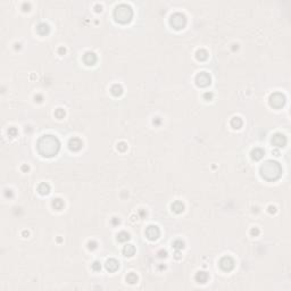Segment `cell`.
Segmentation results:
<instances>
[{
    "label": "cell",
    "instance_id": "cell-26",
    "mask_svg": "<svg viewBox=\"0 0 291 291\" xmlns=\"http://www.w3.org/2000/svg\"><path fill=\"white\" fill-rule=\"evenodd\" d=\"M55 116L57 117V118H64V116H65V110L63 108H58L56 109V112H55Z\"/></svg>",
    "mask_w": 291,
    "mask_h": 291
},
{
    "label": "cell",
    "instance_id": "cell-33",
    "mask_svg": "<svg viewBox=\"0 0 291 291\" xmlns=\"http://www.w3.org/2000/svg\"><path fill=\"white\" fill-rule=\"evenodd\" d=\"M112 223L116 225V224H120V218H117V217H113L112 218Z\"/></svg>",
    "mask_w": 291,
    "mask_h": 291
},
{
    "label": "cell",
    "instance_id": "cell-12",
    "mask_svg": "<svg viewBox=\"0 0 291 291\" xmlns=\"http://www.w3.org/2000/svg\"><path fill=\"white\" fill-rule=\"evenodd\" d=\"M118 267H120V263L116 259H114V258H110V259H108L106 262V268H107V271L115 272L118 270Z\"/></svg>",
    "mask_w": 291,
    "mask_h": 291
},
{
    "label": "cell",
    "instance_id": "cell-4",
    "mask_svg": "<svg viewBox=\"0 0 291 291\" xmlns=\"http://www.w3.org/2000/svg\"><path fill=\"white\" fill-rule=\"evenodd\" d=\"M169 23L171 25L174 27L175 30H180V28H183L187 24V18L185 16L181 13H175L173 14L171 16V20H169Z\"/></svg>",
    "mask_w": 291,
    "mask_h": 291
},
{
    "label": "cell",
    "instance_id": "cell-16",
    "mask_svg": "<svg viewBox=\"0 0 291 291\" xmlns=\"http://www.w3.org/2000/svg\"><path fill=\"white\" fill-rule=\"evenodd\" d=\"M134 252H136V248H134L133 244H126V246L124 247V249H123V254H124L126 257L133 256Z\"/></svg>",
    "mask_w": 291,
    "mask_h": 291
},
{
    "label": "cell",
    "instance_id": "cell-13",
    "mask_svg": "<svg viewBox=\"0 0 291 291\" xmlns=\"http://www.w3.org/2000/svg\"><path fill=\"white\" fill-rule=\"evenodd\" d=\"M195 279H196V281L198 283H205V282H207V280H208V274L203 271H199L196 274Z\"/></svg>",
    "mask_w": 291,
    "mask_h": 291
},
{
    "label": "cell",
    "instance_id": "cell-5",
    "mask_svg": "<svg viewBox=\"0 0 291 291\" xmlns=\"http://www.w3.org/2000/svg\"><path fill=\"white\" fill-rule=\"evenodd\" d=\"M285 102V97L282 93H273L270 97V104H271L272 107H275V108H280L284 105Z\"/></svg>",
    "mask_w": 291,
    "mask_h": 291
},
{
    "label": "cell",
    "instance_id": "cell-39",
    "mask_svg": "<svg viewBox=\"0 0 291 291\" xmlns=\"http://www.w3.org/2000/svg\"><path fill=\"white\" fill-rule=\"evenodd\" d=\"M6 196L8 197H12L13 196V192H12V190H6Z\"/></svg>",
    "mask_w": 291,
    "mask_h": 291
},
{
    "label": "cell",
    "instance_id": "cell-38",
    "mask_svg": "<svg viewBox=\"0 0 291 291\" xmlns=\"http://www.w3.org/2000/svg\"><path fill=\"white\" fill-rule=\"evenodd\" d=\"M95 8H96V12H101V8H102V7L100 6V5H96Z\"/></svg>",
    "mask_w": 291,
    "mask_h": 291
},
{
    "label": "cell",
    "instance_id": "cell-22",
    "mask_svg": "<svg viewBox=\"0 0 291 291\" xmlns=\"http://www.w3.org/2000/svg\"><path fill=\"white\" fill-rule=\"evenodd\" d=\"M130 239V234L128 232H125V231H122V232H120L118 234H117V240L120 241V242H125V241H128Z\"/></svg>",
    "mask_w": 291,
    "mask_h": 291
},
{
    "label": "cell",
    "instance_id": "cell-35",
    "mask_svg": "<svg viewBox=\"0 0 291 291\" xmlns=\"http://www.w3.org/2000/svg\"><path fill=\"white\" fill-rule=\"evenodd\" d=\"M28 8H30V4L24 2V4H23V10H28Z\"/></svg>",
    "mask_w": 291,
    "mask_h": 291
},
{
    "label": "cell",
    "instance_id": "cell-19",
    "mask_svg": "<svg viewBox=\"0 0 291 291\" xmlns=\"http://www.w3.org/2000/svg\"><path fill=\"white\" fill-rule=\"evenodd\" d=\"M38 191L40 195H48L49 191H50V185L48 183H41L40 185L38 187Z\"/></svg>",
    "mask_w": 291,
    "mask_h": 291
},
{
    "label": "cell",
    "instance_id": "cell-3",
    "mask_svg": "<svg viewBox=\"0 0 291 291\" xmlns=\"http://www.w3.org/2000/svg\"><path fill=\"white\" fill-rule=\"evenodd\" d=\"M133 16V12L132 8L126 5V4H121L115 8L114 10V17L117 22L120 23H128L131 20Z\"/></svg>",
    "mask_w": 291,
    "mask_h": 291
},
{
    "label": "cell",
    "instance_id": "cell-21",
    "mask_svg": "<svg viewBox=\"0 0 291 291\" xmlns=\"http://www.w3.org/2000/svg\"><path fill=\"white\" fill-rule=\"evenodd\" d=\"M231 126L233 128V129H240L241 126H242V120L240 118V117H233L232 120H231Z\"/></svg>",
    "mask_w": 291,
    "mask_h": 291
},
{
    "label": "cell",
    "instance_id": "cell-1",
    "mask_svg": "<svg viewBox=\"0 0 291 291\" xmlns=\"http://www.w3.org/2000/svg\"><path fill=\"white\" fill-rule=\"evenodd\" d=\"M38 150L42 156L51 157L55 156L59 150V141L54 136H43L38 142Z\"/></svg>",
    "mask_w": 291,
    "mask_h": 291
},
{
    "label": "cell",
    "instance_id": "cell-37",
    "mask_svg": "<svg viewBox=\"0 0 291 291\" xmlns=\"http://www.w3.org/2000/svg\"><path fill=\"white\" fill-rule=\"evenodd\" d=\"M268 212L270 213H275V207L274 206H268Z\"/></svg>",
    "mask_w": 291,
    "mask_h": 291
},
{
    "label": "cell",
    "instance_id": "cell-18",
    "mask_svg": "<svg viewBox=\"0 0 291 291\" xmlns=\"http://www.w3.org/2000/svg\"><path fill=\"white\" fill-rule=\"evenodd\" d=\"M196 57H197V59H198V61H206V59H207V57H208V53H207L205 49H199V50H197Z\"/></svg>",
    "mask_w": 291,
    "mask_h": 291
},
{
    "label": "cell",
    "instance_id": "cell-8",
    "mask_svg": "<svg viewBox=\"0 0 291 291\" xmlns=\"http://www.w3.org/2000/svg\"><path fill=\"white\" fill-rule=\"evenodd\" d=\"M159 234H160V231L158 229V226H156V225H149L147 228V230H146V236L151 241L158 239Z\"/></svg>",
    "mask_w": 291,
    "mask_h": 291
},
{
    "label": "cell",
    "instance_id": "cell-25",
    "mask_svg": "<svg viewBox=\"0 0 291 291\" xmlns=\"http://www.w3.org/2000/svg\"><path fill=\"white\" fill-rule=\"evenodd\" d=\"M173 248L176 249V250H181V249L184 248V242H183L182 240H175L173 242Z\"/></svg>",
    "mask_w": 291,
    "mask_h": 291
},
{
    "label": "cell",
    "instance_id": "cell-44",
    "mask_svg": "<svg viewBox=\"0 0 291 291\" xmlns=\"http://www.w3.org/2000/svg\"><path fill=\"white\" fill-rule=\"evenodd\" d=\"M140 214H141V215H146L147 213H144V210H140Z\"/></svg>",
    "mask_w": 291,
    "mask_h": 291
},
{
    "label": "cell",
    "instance_id": "cell-42",
    "mask_svg": "<svg viewBox=\"0 0 291 291\" xmlns=\"http://www.w3.org/2000/svg\"><path fill=\"white\" fill-rule=\"evenodd\" d=\"M22 169H23L24 172H25V171H28V166H26V165H23V166H22Z\"/></svg>",
    "mask_w": 291,
    "mask_h": 291
},
{
    "label": "cell",
    "instance_id": "cell-6",
    "mask_svg": "<svg viewBox=\"0 0 291 291\" xmlns=\"http://www.w3.org/2000/svg\"><path fill=\"white\" fill-rule=\"evenodd\" d=\"M220 267L225 272L232 271L234 267V260L230 256H225L220 260Z\"/></svg>",
    "mask_w": 291,
    "mask_h": 291
},
{
    "label": "cell",
    "instance_id": "cell-7",
    "mask_svg": "<svg viewBox=\"0 0 291 291\" xmlns=\"http://www.w3.org/2000/svg\"><path fill=\"white\" fill-rule=\"evenodd\" d=\"M196 83L199 87H207L210 84V75L206 72H201L196 76Z\"/></svg>",
    "mask_w": 291,
    "mask_h": 291
},
{
    "label": "cell",
    "instance_id": "cell-15",
    "mask_svg": "<svg viewBox=\"0 0 291 291\" xmlns=\"http://www.w3.org/2000/svg\"><path fill=\"white\" fill-rule=\"evenodd\" d=\"M172 210L176 213V214H180V213H182L183 210H184V205H183L182 201H179V200H176L174 203H172Z\"/></svg>",
    "mask_w": 291,
    "mask_h": 291
},
{
    "label": "cell",
    "instance_id": "cell-23",
    "mask_svg": "<svg viewBox=\"0 0 291 291\" xmlns=\"http://www.w3.org/2000/svg\"><path fill=\"white\" fill-rule=\"evenodd\" d=\"M126 282H129L130 284H134L138 282V275L136 273H129L126 275Z\"/></svg>",
    "mask_w": 291,
    "mask_h": 291
},
{
    "label": "cell",
    "instance_id": "cell-24",
    "mask_svg": "<svg viewBox=\"0 0 291 291\" xmlns=\"http://www.w3.org/2000/svg\"><path fill=\"white\" fill-rule=\"evenodd\" d=\"M53 207L57 210L63 209V207H64V201H63L61 199H59V198L54 199V201H53Z\"/></svg>",
    "mask_w": 291,
    "mask_h": 291
},
{
    "label": "cell",
    "instance_id": "cell-43",
    "mask_svg": "<svg viewBox=\"0 0 291 291\" xmlns=\"http://www.w3.org/2000/svg\"><path fill=\"white\" fill-rule=\"evenodd\" d=\"M159 123H160V120H159V118L157 117V120H156V121H154V124H159Z\"/></svg>",
    "mask_w": 291,
    "mask_h": 291
},
{
    "label": "cell",
    "instance_id": "cell-14",
    "mask_svg": "<svg viewBox=\"0 0 291 291\" xmlns=\"http://www.w3.org/2000/svg\"><path fill=\"white\" fill-rule=\"evenodd\" d=\"M36 31H38V33L41 34V35H46V34L49 33L50 27H49V25H48L47 23H40V24L36 26Z\"/></svg>",
    "mask_w": 291,
    "mask_h": 291
},
{
    "label": "cell",
    "instance_id": "cell-32",
    "mask_svg": "<svg viewBox=\"0 0 291 291\" xmlns=\"http://www.w3.org/2000/svg\"><path fill=\"white\" fill-rule=\"evenodd\" d=\"M203 98H205L206 100H212V98H213V93H212V92H206V93L203 95Z\"/></svg>",
    "mask_w": 291,
    "mask_h": 291
},
{
    "label": "cell",
    "instance_id": "cell-28",
    "mask_svg": "<svg viewBox=\"0 0 291 291\" xmlns=\"http://www.w3.org/2000/svg\"><path fill=\"white\" fill-rule=\"evenodd\" d=\"M8 134H9V136H16V134H17L16 128H9L8 129Z\"/></svg>",
    "mask_w": 291,
    "mask_h": 291
},
{
    "label": "cell",
    "instance_id": "cell-30",
    "mask_svg": "<svg viewBox=\"0 0 291 291\" xmlns=\"http://www.w3.org/2000/svg\"><path fill=\"white\" fill-rule=\"evenodd\" d=\"M88 248L89 249H96V248H97V242H96V241H89Z\"/></svg>",
    "mask_w": 291,
    "mask_h": 291
},
{
    "label": "cell",
    "instance_id": "cell-17",
    "mask_svg": "<svg viewBox=\"0 0 291 291\" xmlns=\"http://www.w3.org/2000/svg\"><path fill=\"white\" fill-rule=\"evenodd\" d=\"M263 156H264V151H263L260 148H255L252 151H251V158H252L254 160H259V159H262Z\"/></svg>",
    "mask_w": 291,
    "mask_h": 291
},
{
    "label": "cell",
    "instance_id": "cell-9",
    "mask_svg": "<svg viewBox=\"0 0 291 291\" xmlns=\"http://www.w3.org/2000/svg\"><path fill=\"white\" fill-rule=\"evenodd\" d=\"M272 143L275 146V147H284L285 143H287V139L283 134L281 133H276L274 134L272 138Z\"/></svg>",
    "mask_w": 291,
    "mask_h": 291
},
{
    "label": "cell",
    "instance_id": "cell-31",
    "mask_svg": "<svg viewBox=\"0 0 291 291\" xmlns=\"http://www.w3.org/2000/svg\"><path fill=\"white\" fill-rule=\"evenodd\" d=\"M250 234H251V236H254V237H256V236L259 234V230H258L257 228H254V229H251Z\"/></svg>",
    "mask_w": 291,
    "mask_h": 291
},
{
    "label": "cell",
    "instance_id": "cell-41",
    "mask_svg": "<svg viewBox=\"0 0 291 291\" xmlns=\"http://www.w3.org/2000/svg\"><path fill=\"white\" fill-rule=\"evenodd\" d=\"M65 51H66V49L65 48H59V54H65Z\"/></svg>",
    "mask_w": 291,
    "mask_h": 291
},
{
    "label": "cell",
    "instance_id": "cell-29",
    "mask_svg": "<svg viewBox=\"0 0 291 291\" xmlns=\"http://www.w3.org/2000/svg\"><path fill=\"white\" fill-rule=\"evenodd\" d=\"M92 268H93L95 271H100V270H101V264H100L99 262H95V263L92 264Z\"/></svg>",
    "mask_w": 291,
    "mask_h": 291
},
{
    "label": "cell",
    "instance_id": "cell-34",
    "mask_svg": "<svg viewBox=\"0 0 291 291\" xmlns=\"http://www.w3.org/2000/svg\"><path fill=\"white\" fill-rule=\"evenodd\" d=\"M34 99H35V101L41 102V101H42V96H41V95H36L35 97H34Z\"/></svg>",
    "mask_w": 291,
    "mask_h": 291
},
{
    "label": "cell",
    "instance_id": "cell-2",
    "mask_svg": "<svg viewBox=\"0 0 291 291\" xmlns=\"http://www.w3.org/2000/svg\"><path fill=\"white\" fill-rule=\"evenodd\" d=\"M281 173H282L281 165L274 160H267L260 167V174L267 181H273L279 179Z\"/></svg>",
    "mask_w": 291,
    "mask_h": 291
},
{
    "label": "cell",
    "instance_id": "cell-20",
    "mask_svg": "<svg viewBox=\"0 0 291 291\" xmlns=\"http://www.w3.org/2000/svg\"><path fill=\"white\" fill-rule=\"evenodd\" d=\"M110 92H112V95L115 96V97H118V96H121L123 93V88L120 85V84H114L112 89H110Z\"/></svg>",
    "mask_w": 291,
    "mask_h": 291
},
{
    "label": "cell",
    "instance_id": "cell-36",
    "mask_svg": "<svg viewBox=\"0 0 291 291\" xmlns=\"http://www.w3.org/2000/svg\"><path fill=\"white\" fill-rule=\"evenodd\" d=\"M158 254H159V257H166V251L165 250H160Z\"/></svg>",
    "mask_w": 291,
    "mask_h": 291
},
{
    "label": "cell",
    "instance_id": "cell-11",
    "mask_svg": "<svg viewBox=\"0 0 291 291\" xmlns=\"http://www.w3.org/2000/svg\"><path fill=\"white\" fill-rule=\"evenodd\" d=\"M83 61L89 65V66H91V65H95L96 61H97V56H96L95 53H92V51H87L84 56H83Z\"/></svg>",
    "mask_w": 291,
    "mask_h": 291
},
{
    "label": "cell",
    "instance_id": "cell-10",
    "mask_svg": "<svg viewBox=\"0 0 291 291\" xmlns=\"http://www.w3.org/2000/svg\"><path fill=\"white\" fill-rule=\"evenodd\" d=\"M82 146H83V142H82L79 138H72L68 141V148L71 149V150H73V151L80 150L82 148Z\"/></svg>",
    "mask_w": 291,
    "mask_h": 291
},
{
    "label": "cell",
    "instance_id": "cell-40",
    "mask_svg": "<svg viewBox=\"0 0 291 291\" xmlns=\"http://www.w3.org/2000/svg\"><path fill=\"white\" fill-rule=\"evenodd\" d=\"M175 258L176 259H180V258H181V254H180L179 251H176L175 252Z\"/></svg>",
    "mask_w": 291,
    "mask_h": 291
},
{
    "label": "cell",
    "instance_id": "cell-27",
    "mask_svg": "<svg viewBox=\"0 0 291 291\" xmlns=\"http://www.w3.org/2000/svg\"><path fill=\"white\" fill-rule=\"evenodd\" d=\"M117 149H118L120 151H125V150L128 149V146H126V143L125 142H120L117 144Z\"/></svg>",
    "mask_w": 291,
    "mask_h": 291
}]
</instances>
